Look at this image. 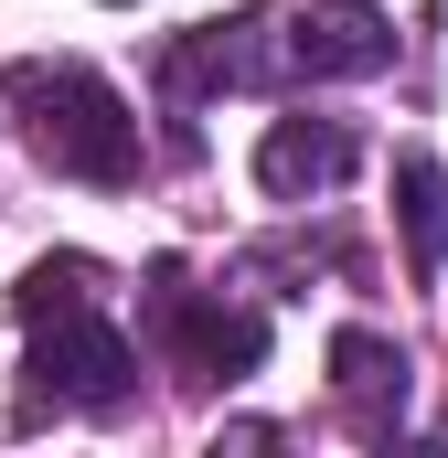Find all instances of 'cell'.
<instances>
[{"label": "cell", "mask_w": 448, "mask_h": 458, "mask_svg": "<svg viewBox=\"0 0 448 458\" xmlns=\"http://www.w3.org/2000/svg\"><path fill=\"white\" fill-rule=\"evenodd\" d=\"M65 299H97V256H43V267L11 288L22 320H43V310H65Z\"/></svg>", "instance_id": "9c48e42d"}, {"label": "cell", "mask_w": 448, "mask_h": 458, "mask_svg": "<svg viewBox=\"0 0 448 458\" xmlns=\"http://www.w3.org/2000/svg\"><path fill=\"white\" fill-rule=\"evenodd\" d=\"M150 320L171 331V362L193 384H235V373L267 362V320L256 310H224V299H193L182 267H150Z\"/></svg>", "instance_id": "3957f363"}, {"label": "cell", "mask_w": 448, "mask_h": 458, "mask_svg": "<svg viewBox=\"0 0 448 458\" xmlns=\"http://www.w3.org/2000/svg\"><path fill=\"white\" fill-rule=\"evenodd\" d=\"M289 54H299V75H384L395 64V21L374 0H310L289 21Z\"/></svg>", "instance_id": "5b68a950"}, {"label": "cell", "mask_w": 448, "mask_h": 458, "mask_svg": "<svg viewBox=\"0 0 448 458\" xmlns=\"http://www.w3.org/2000/svg\"><path fill=\"white\" fill-rule=\"evenodd\" d=\"M395 214H406V256H417V277H438V267H448V171L427 160V149L395 160Z\"/></svg>", "instance_id": "ba28073f"}, {"label": "cell", "mask_w": 448, "mask_h": 458, "mask_svg": "<svg viewBox=\"0 0 448 458\" xmlns=\"http://www.w3.org/2000/svg\"><path fill=\"white\" fill-rule=\"evenodd\" d=\"M171 64H182V86H278V75H299V54H289V21H278V11L193 21Z\"/></svg>", "instance_id": "277c9868"}, {"label": "cell", "mask_w": 448, "mask_h": 458, "mask_svg": "<svg viewBox=\"0 0 448 458\" xmlns=\"http://www.w3.org/2000/svg\"><path fill=\"white\" fill-rule=\"evenodd\" d=\"M32 331V394H54V405H86V416H117L128 405V384H139V352L117 320H97V299H65V310H43V320H22Z\"/></svg>", "instance_id": "7a4b0ae2"}, {"label": "cell", "mask_w": 448, "mask_h": 458, "mask_svg": "<svg viewBox=\"0 0 448 458\" xmlns=\"http://www.w3.org/2000/svg\"><path fill=\"white\" fill-rule=\"evenodd\" d=\"M341 171H352L341 117H278V128L256 139V192H267V203H310V192H332Z\"/></svg>", "instance_id": "8992f818"}, {"label": "cell", "mask_w": 448, "mask_h": 458, "mask_svg": "<svg viewBox=\"0 0 448 458\" xmlns=\"http://www.w3.org/2000/svg\"><path fill=\"white\" fill-rule=\"evenodd\" d=\"M0 97L22 117V139H32V160L43 171H75V182H139V117L117 97L97 64H75V54H22V64H0Z\"/></svg>", "instance_id": "6da1fadb"}, {"label": "cell", "mask_w": 448, "mask_h": 458, "mask_svg": "<svg viewBox=\"0 0 448 458\" xmlns=\"http://www.w3.org/2000/svg\"><path fill=\"white\" fill-rule=\"evenodd\" d=\"M332 394L352 405L363 437H384L406 416V352L384 342V331H332Z\"/></svg>", "instance_id": "52a82bcc"}]
</instances>
